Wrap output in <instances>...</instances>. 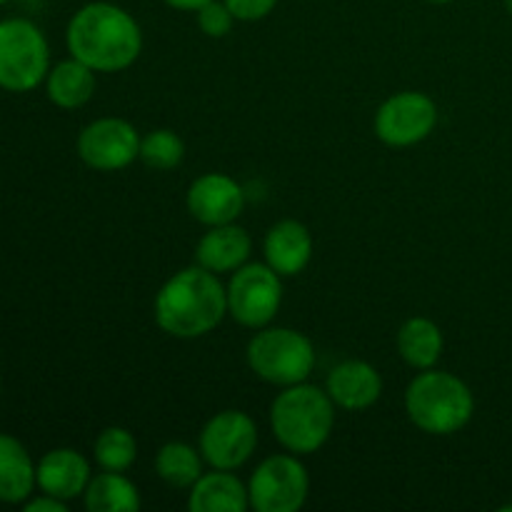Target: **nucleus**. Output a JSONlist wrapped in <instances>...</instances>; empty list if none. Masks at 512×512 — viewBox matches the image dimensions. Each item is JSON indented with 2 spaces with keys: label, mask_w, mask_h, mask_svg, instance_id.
Returning <instances> with one entry per match:
<instances>
[{
  "label": "nucleus",
  "mask_w": 512,
  "mask_h": 512,
  "mask_svg": "<svg viewBox=\"0 0 512 512\" xmlns=\"http://www.w3.org/2000/svg\"><path fill=\"white\" fill-rule=\"evenodd\" d=\"M65 43L70 58L95 73H120L138 60L143 30L125 8L95 0L75 10L65 30Z\"/></svg>",
  "instance_id": "obj_1"
},
{
  "label": "nucleus",
  "mask_w": 512,
  "mask_h": 512,
  "mask_svg": "<svg viewBox=\"0 0 512 512\" xmlns=\"http://www.w3.org/2000/svg\"><path fill=\"white\" fill-rule=\"evenodd\" d=\"M225 315L228 290L203 265L178 270L155 295V323L173 338H203L223 323Z\"/></svg>",
  "instance_id": "obj_2"
},
{
  "label": "nucleus",
  "mask_w": 512,
  "mask_h": 512,
  "mask_svg": "<svg viewBox=\"0 0 512 512\" xmlns=\"http://www.w3.org/2000/svg\"><path fill=\"white\" fill-rule=\"evenodd\" d=\"M335 428V403L328 390L308 380L283 388L270 405V430L293 455H313L328 443Z\"/></svg>",
  "instance_id": "obj_3"
},
{
  "label": "nucleus",
  "mask_w": 512,
  "mask_h": 512,
  "mask_svg": "<svg viewBox=\"0 0 512 512\" xmlns=\"http://www.w3.org/2000/svg\"><path fill=\"white\" fill-rule=\"evenodd\" d=\"M410 423L428 435L460 433L473 420V390L458 375L445 370H420L405 390Z\"/></svg>",
  "instance_id": "obj_4"
},
{
  "label": "nucleus",
  "mask_w": 512,
  "mask_h": 512,
  "mask_svg": "<svg viewBox=\"0 0 512 512\" xmlns=\"http://www.w3.org/2000/svg\"><path fill=\"white\" fill-rule=\"evenodd\" d=\"M245 355L250 370L278 388L305 383L318 360L310 338L293 328H260L248 343Z\"/></svg>",
  "instance_id": "obj_5"
},
{
  "label": "nucleus",
  "mask_w": 512,
  "mask_h": 512,
  "mask_svg": "<svg viewBox=\"0 0 512 512\" xmlns=\"http://www.w3.org/2000/svg\"><path fill=\"white\" fill-rule=\"evenodd\" d=\"M50 73V45L43 30L28 18L0 20V88L30 93Z\"/></svg>",
  "instance_id": "obj_6"
},
{
  "label": "nucleus",
  "mask_w": 512,
  "mask_h": 512,
  "mask_svg": "<svg viewBox=\"0 0 512 512\" xmlns=\"http://www.w3.org/2000/svg\"><path fill=\"white\" fill-rule=\"evenodd\" d=\"M310 493V478L298 455H270L248 483L250 508L258 512H298Z\"/></svg>",
  "instance_id": "obj_7"
},
{
  "label": "nucleus",
  "mask_w": 512,
  "mask_h": 512,
  "mask_svg": "<svg viewBox=\"0 0 512 512\" xmlns=\"http://www.w3.org/2000/svg\"><path fill=\"white\" fill-rule=\"evenodd\" d=\"M228 315L243 328H268L283 303L280 275L268 263H245L228 283Z\"/></svg>",
  "instance_id": "obj_8"
},
{
  "label": "nucleus",
  "mask_w": 512,
  "mask_h": 512,
  "mask_svg": "<svg viewBox=\"0 0 512 512\" xmlns=\"http://www.w3.org/2000/svg\"><path fill=\"white\" fill-rule=\"evenodd\" d=\"M438 125V105L418 90L395 93L375 113V135L390 148H410L428 138Z\"/></svg>",
  "instance_id": "obj_9"
},
{
  "label": "nucleus",
  "mask_w": 512,
  "mask_h": 512,
  "mask_svg": "<svg viewBox=\"0 0 512 512\" xmlns=\"http://www.w3.org/2000/svg\"><path fill=\"white\" fill-rule=\"evenodd\" d=\"M258 448V425L243 410H223L200 430V455L210 468L238 470Z\"/></svg>",
  "instance_id": "obj_10"
},
{
  "label": "nucleus",
  "mask_w": 512,
  "mask_h": 512,
  "mask_svg": "<svg viewBox=\"0 0 512 512\" xmlns=\"http://www.w3.org/2000/svg\"><path fill=\"white\" fill-rule=\"evenodd\" d=\"M78 155L98 173H115L140 158V135L128 120L98 118L80 130Z\"/></svg>",
  "instance_id": "obj_11"
},
{
  "label": "nucleus",
  "mask_w": 512,
  "mask_h": 512,
  "mask_svg": "<svg viewBox=\"0 0 512 512\" xmlns=\"http://www.w3.org/2000/svg\"><path fill=\"white\" fill-rule=\"evenodd\" d=\"M188 210L208 228L235 223L245 210V193L230 175L205 173L190 183Z\"/></svg>",
  "instance_id": "obj_12"
},
{
  "label": "nucleus",
  "mask_w": 512,
  "mask_h": 512,
  "mask_svg": "<svg viewBox=\"0 0 512 512\" xmlns=\"http://www.w3.org/2000/svg\"><path fill=\"white\" fill-rule=\"evenodd\" d=\"M325 390L335 408L358 413V410H368L378 403L383 395V378L365 360H343L328 373Z\"/></svg>",
  "instance_id": "obj_13"
},
{
  "label": "nucleus",
  "mask_w": 512,
  "mask_h": 512,
  "mask_svg": "<svg viewBox=\"0 0 512 512\" xmlns=\"http://www.w3.org/2000/svg\"><path fill=\"white\" fill-rule=\"evenodd\" d=\"M90 478H93L90 463L83 453L73 448L50 450L35 465V480H38L40 493L53 495L65 503L85 495Z\"/></svg>",
  "instance_id": "obj_14"
},
{
  "label": "nucleus",
  "mask_w": 512,
  "mask_h": 512,
  "mask_svg": "<svg viewBox=\"0 0 512 512\" xmlns=\"http://www.w3.org/2000/svg\"><path fill=\"white\" fill-rule=\"evenodd\" d=\"M263 253L265 263L280 278H293V275L303 273L313 258V235L298 220H280L265 235Z\"/></svg>",
  "instance_id": "obj_15"
},
{
  "label": "nucleus",
  "mask_w": 512,
  "mask_h": 512,
  "mask_svg": "<svg viewBox=\"0 0 512 512\" xmlns=\"http://www.w3.org/2000/svg\"><path fill=\"white\" fill-rule=\"evenodd\" d=\"M250 250H253V240H250L248 230L235 223L215 225L200 238L198 248H195V263L215 275L235 273L248 263Z\"/></svg>",
  "instance_id": "obj_16"
},
{
  "label": "nucleus",
  "mask_w": 512,
  "mask_h": 512,
  "mask_svg": "<svg viewBox=\"0 0 512 512\" xmlns=\"http://www.w3.org/2000/svg\"><path fill=\"white\" fill-rule=\"evenodd\" d=\"M248 508V485L233 470L213 468L203 473L188 495L190 512H245Z\"/></svg>",
  "instance_id": "obj_17"
},
{
  "label": "nucleus",
  "mask_w": 512,
  "mask_h": 512,
  "mask_svg": "<svg viewBox=\"0 0 512 512\" xmlns=\"http://www.w3.org/2000/svg\"><path fill=\"white\" fill-rule=\"evenodd\" d=\"M35 488V463L25 445L13 435L0 433V503L23 505Z\"/></svg>",
  "instance_id": "obj_18"
},
{
  "label": "nucleus",
  "mask_w": 512,
  "mask_h": 512,
  "mask_svg": "<svg viewBox=\"0 0 512 512\" xmlns=\"http://www.w3.org/2000/svg\"><path fill=\"white\" fill-rule=\"evenodd\" d=\"M95 70L88 68L80 60H60L58 65H53L45 78V93L53 105L63 110H78L93 98L95 93Z\"/></svg>",
  "instance_id": "obj_19"
},
{
  "label": "nucleus",
  "mask_w": 512,
  "mask_h": 512,
  "mask_svg": "<svg viewBox=\"0 0 512 512\" xmlns=\"http://www.w3.org/2000/svg\"><path fill=\"white\" fill-rule=\"evenodd\" d=\"M398 353L410 368L415 370H428L435 368L443 355V330L438 323L423 315L408 318L398 330Z\"/></svg>",
  "instance_id": "obj_20"
},
{
  "label": "nucleus",
  "mask_w": 512,
  "mask_h": 512,
  "mask_svg": "<svg viewBox=\"0 0 512 512\" xmlns=\"http://www.w3.org/2000/svg\"><path fill=\"white\" fill-rule=\"evenodd\" d=\"M83 498L90 512H135L140 508L138 488L123 473L113 470H103L90 478Z\"/></svg>",
  "instance_id": "obj_21"
},
{
  "label": "nucleus",
  "mask_w": 512,
  "mask_h": 512,
  "mask_svg": "<svg viewBox=\"0 0 512 512\" xmlns=\"http://www.w3.org/2000/svg\"><path fill=\"white\" fill-rule=\"evenodd\" d=\"M155 473L170 488H193L203 475V455L188 443H165L155 455Z\"/></svg>",
  "instance_id": "obj_22"
},
{
  "label": "nucleus",
  "mask_w": 512,
  "mask_h": 512,
  "mask_svg": "<svg viewBox=\"0 0 512 512\" xmlns=\"http://www.w3.org/2000/svg\"><path fill=\"white\" fill-rule=\"evenodd\" d=\"M93 458L103 470L125 473L128 468H133L135 458H138V440L130 430L118 428V425L105 428L95 440Z\"/></svg>",
  "instance_id": "obj_23"
},
{
  "label": "nucleus",
  "mask_w": 512,
  "mask_h": 512,
  "mask_svg": "<svg viewBox=\"0 0 512 512\" xmlns=\"http://www.w3.org/2000/svg\"><path fill=\"white\" fill-rule=\"evenodd\" d=\"M185 143L178 133L168 128L150 130L140 138V160L153 170H173L183 163Z\"/></svg>",
  "instance_id": "obj_24"
},
{
  "label": "nucleus",
  "mask_w": 512,
  "mask_h": 512,
  "mask_svg": "<svg viewBox=\"0 0 512 512\" xmlns=\"http://www.w3.org/2000/svg\"><path fill=\"white\" fill-rule=\"evenodd\" d=\"M198 25L208 38H225L233 30L235 15L225 5V0H208L203 8L198 10Z\"/></svg>",
  "instance_id": "obj_25"
},
{
  "label": "nucleus",
  "mask_w": 512,
  "mask_h": 512,
  "mask_svg": "<svg viewBox=\"0 0 512 512\" xmlns=\"http://www.w3.org/2000/svg\"><path fill=\"white\" fill-rule=\"evenodd\" d=\"M225 5L235 15V20L255 23V20L268 18L275 10V5H278V0H225Z\"/></svg>",
  "instance_id": "obj_26"
},
{
  "label": "nucleus",
  "mask_w": 512,
  "mask_h": 512,
  "mask_svg": "<svg viewBox=\"0 0 512 512\" xmlns=\"http://www.w3.org/2000/svg\"><path fill=\"white\" fill-rule=\"evenodd\" d=\"M23 510L25 512H68V503H65V500L53 498V495L40 493L38 498L30 495V498L23 503Z\"/></svg>",
  "instance_id": "obj_27"
},
{
  "label": "nucleus",
  "mask_w": 512,
  "mask_h": 512,
  "mask_svg": "<svg viewBox=\"0 0 512 512\" xmlns=\"http://www.w3.org/2000/svg\"><path fill=\"white\" fill-rule=\"evenodd\" d=\"M165 3L175 10H183V13H198L208 0H165Z\"/></svg>",
  "instance_id": "obj_28"
},
{
  "label": "nucleus",
  "mask_w": 512,
  "mask_h": 512,
  "mask_svg": "<svg viewBox=\"0 0 512 512\" xmlns=\"http://www.w3.org/2000/svg\"><path fill=\"white\" fill-rule=\"evenodd\" d=\"M425 3H435V5H445V3H453V0H425Z\"/></svg>",
  "instance_id": "obj_29"
},
{
  "label": "nucleus",
  "mask_w": 512,
  "mask_h": 512,
  "mask_svg": "<svg viewBox=\"0 0 512 512\" xmlns=\"http://www.w3.org/2000/svg\"><path fill=\"white\" fill-rule=\"evenodd\" d=\"M505 8H508V13L512 15V0H505Z\"/></svg>",
  "instance_id": "obj_30"
},
{
  "label": "nucleus",
  "mask_w": 512,
  "mask_h": 512,
  "mask_svg": "<svg viewBox=\"0 0 512 512\" xmlns=\"http://www.w3.org/2000/svg\"><path fill=\"white\" fill-rule=\"evenodd\" d=\"M0 390H3V375H0Z\"/></svg>",
  "instance_id": "obj_31"
},
{
  "label": "nucleus",
  "mask_w": 512,
  "mask_h": 512,
  "mask_svg": "<svg viewBox=\"0 0 512 512\" xmlns=\"http://www.w3.org/2000/svg\"><path fill=\"white\" fill-rule=\"evenodd\" d=\"M5 3H10V0H0V5H5Z\"/></svg>",
  "instance_id": "obj_32"
}]
</instances>
